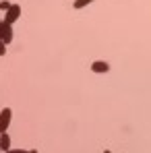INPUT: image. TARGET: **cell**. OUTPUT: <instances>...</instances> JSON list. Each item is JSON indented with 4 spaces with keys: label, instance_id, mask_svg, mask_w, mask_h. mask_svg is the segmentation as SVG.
<instances>
[{
    "label": "cell",
    "instance_id": "cell-1",
    "mask_svg": "<svg viewBox=\"0 0 151 153\" xmlns=\"http://www.w3.org/2000/svg\"><path fill=\"white\" fill-rule=\"evenodd\" d=\"M10 120H13V110H10V108H2V110H0V134L8 130Z\"/></svg>",
    "mask_w": 151,
    "mask_h": 153
},
{
    "label": "cell",
    "instance_id": "cell-2",
    "mask_svg": "<svg viewBox=\"0 0 151 153\" xmlns=\"http://www.w3.org/2000/svg\"><path fill=\"white\" fill-rule=\"evenodd\" d=\"M19 17H21V6H19V4H10V8L6 10V15H4L2 21H4L6 25H13Z\"/></svg>",
    "mask_w": 151,
    "mask_h": 153
},
{
    "label": "cell",
    "instance_id": "cell-3",
    "mask_svg": "<svg viewBox=\"0 0 151 153\" xmlns=\"http://www.w3.org/2000/svg\"><path fill=\"white\" fill-rule=\"evenodd\" d=\"M0 31H2V42L8 46V44L13 42V37H15V33H13V25H6V23L2 21V27H0Z\"/></svg>",
    "mask_w": 151,
    "mask_h": 153
},
{
    "label": "cell",
    "instance_id": "cell-4",
    "mask_svg": "<svg viewBox=\"0 0 151 153\" xmlns=\"http://www.w3.org/2000/svg\"><path fill=\"white\" fill-rule=\"evenodd\" d=\"M91 71H93V73H97V75H103V73H108V71H110V64H108L106 60H95V62L91 64Z\"/></svg>",
    "mask_w": 151,
    "mask_h": 153
},
{
    "label": "cell",
    "instance_id": "cell-5",
    "mask_svg": "<svg viewBox=\"0 0 151 153\" xmlns=\"http://www.w3.org/2000/svg\"><path fill=\"white\" fill-rule=\"evenodd\" d=\"M0 149L4 153L8 151V149H13V147H10V137H8V132H2V134H0Z\"/></svg>",
    "mask_w": 151,
    "mask_h": 153
},
{
    "label": "cell",
    "instance_id": "cell-6",
    "mask_svg": "<svg viewBox=\"0 0 151 153\" xmlns=\"http://www.w3.org/2000/svg\"><path fill=\"white\" fill-rule=\"evenodd\" d=\"M91 2H93V0H75V4H73V6H75L77 10H81V8H85L87 4H91Z\"/></svg>",
    "mask_w": 151,
    "mask_h": 153
},
{
    "label": "cell",
    "instance_id": "cell-7",
    "mask_svg": "<svg viewBox=\"0 0 151 153\" xmlns=\"http://www.w3.org/2000/svg\"><path fill=\"white\" fill-rule=\"evenodd\" d=\"M8 8H10V2L8 0H2L0 2V10H8Z\"/></svg>",
    "mask_w": 151,
    "mask_h": 153
},
{
    "label": "cell",
    "instance_id": "cell-8",
    "mask_svg": "<svg viewBox=\"0 0 151 153\" xmlns=\"http://www.w3.org/2000/svg\"><path fill=\"white\" fill-rule=\"evenodd\" d=\"M4 54H6V44L0 42V56H4Z\"/></svg>",
    "mask_w": 151,
    "mask_h": 153
},
{
    "label": "cell",
    "instance_id": "cell-9",
    "mask_svg": "<svg viewBox=\"0 0 151 153\" xmlns=\"http://www.w3.org/2000/svg\"><path fill=\"white\" fill-rule=\"evenodd\" d=\"M6 153H29V151H25V149H8Z\"/></svg>",
    "mask_w": 151,
    "mask_h": 153
},
{
    "label": "cell",
    "instance_id": "cell-10",
    "mask_svg": "<svg viewBox=\"0 0 151 153\" xmlns=\"http://www.w3.org/2000/svg\"><path fill=\"white\" fill-rule=\"evenodd\" d=\"M103 153H112V151H110V149H106V151H103Z\"/></svg>",
    "mask_w": 151,
    "mask_h": 153
},
{
    "label": "cell",
    "instance_id": "cell-11",
    "mask_svg": "<svg viewBox=\"0 0 151 153\" xmlns=\"http://www.w3.org/2000/svg\"><path fill=\"white\" fill-rule=\"evenodd\" d=\"M0 25H2V21H0Z\"/></svg>",
    "mask_w": 151,
    "mask_h": 153
},
{
    "label": "cell",
    "instance_id": "cell-12",
    "mask_svg": "<svg viewBox=\"0 0 151 153\" xmlns=\"http://www.w3.org/2000/svg\"><path fill=\"white\" fill-rule=\"evenodd\" d=\"M0 153H2V149H0Z\"/></svg>",
    "mask_w": 151,
    "mask_h": 153
}]
</instances>
